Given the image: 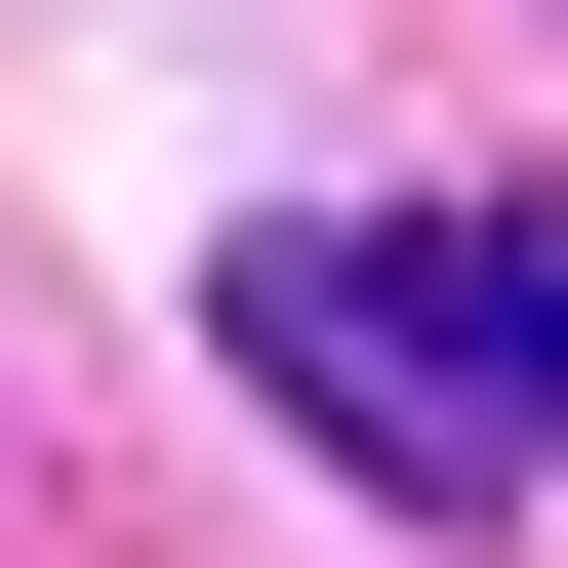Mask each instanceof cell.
<instances>
[{
    "label": "cell",
    "instance_id": "1",
    "mask_svg": "<svg viewBox=\"0 0 568 568\" xmlns=\"http://www.w3.org/2000/svg\"><path fill=\"white\" fill-rule=\"evenodd\" d=\"M203 325H244V406H284V447H366L406 528H487V487H528V406H487L447 325H406V244H244Z\"/></svg>",
    "mask_w": 568,
    "mask_h": 568
},
{
    "label": "cell",
    "instance_id": "2",
    "mask_svg": "<svg viewBox=\"0 0 568 568\" xmlns=\"http://www.w3.org/2000/svg\"><path fill=\"white\" fill-rule=\"evenodd\" d=\"M406 325H447L487 406H568V203H406Z\"/></svg>",
    "mask_w": 568,
    "mask_h": 568
}]
</instances>
